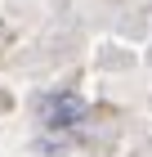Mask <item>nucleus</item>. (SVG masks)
I'll use <instances>...</instances> for the list:
<instances>
[{
    "label": "nucleus",
    "mask_w": 152,
    "mask_h": 157,
    "mask_svg": "<svg viewBox=\"0 0 152 157\" xmlns=\"http://www.w3.org/2000/svg\"><path fill=\"white\" fill-rule=\"evenodd\" d=\"M40 112H45V126L49 130H72V126H81L85 121V99L76 94V90H54V94L40 103Z\"/></svg>",
    "instance_id": "nucleus-1"
}]
</instances>
